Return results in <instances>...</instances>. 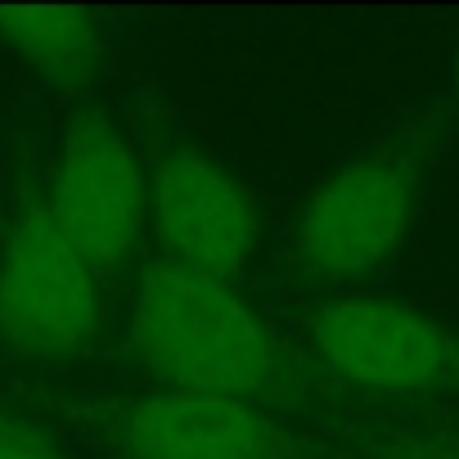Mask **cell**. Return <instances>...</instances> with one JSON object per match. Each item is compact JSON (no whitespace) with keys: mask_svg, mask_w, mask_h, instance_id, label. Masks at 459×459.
Listing matches in <instances>:
<instances>
[{"mask_svg":"<svg viewBox=\"0 0 459 459\" xmlns=\"http://www.w3.org/2000/svg\"><path fill=\"white\" fill-rule=\"evenodd\" d=\"M91 262L59 235L46 207L14 221L0 253V333L32 356H64L95 329Z\"/></svg>","mask_w":459,"mask_h":459,"instance_id":"cell-2","label":"cell"},{"mask_svg":"<svg viewBox=\"0 0 459 459\" xmlns=\"http://www.w3.org/2000/svg\"><path fill=\"white\" fill-rule=\"evenodd\" d=\"M320 356L351 383L378 392H428L455 369V342L428 316L378 302L333 298L311 320Z\"/></svg>","mask_w":459,"mask_h":459,"instance_id":"cell-5","label":"cell"},{"mask_svg":"<svg viewBox=\"0 0 459 459\" xmlns=\"http://www.w3.org/2000/svg\"><path fill=\"white\" fill-rule=\"evenodd\" d=\"M414 212V171L405 158L369 153L333 171L302 207L298 257L325 280L374 271L405 235Z\"/></svg>","mask_w":459,"mask_h":459,"instance_id":"cell-3","label":"cell"},{"mask_svg":"<svg viewBox=\"0 0 459 459\" xmlns=\"http://www.w3.org/2000/svg\"><path fill=\"white\" fill-rule=\"evenodd\" d=\"M46 216L91 266H108L135 244L144 221V176L113 126L82 122L64 140Z\"/></svg>","mask_w":459,"mask_h":459,"instance_id":"cell-4","label":"cell"},{"mask_svg":"<svg viewBox=\"0 0 459 459\" xmlns=\"http://www.w3.org/2000/svg\"><path fill=\"white\" fill-rule=\"evenodd\" d=\"M0 37L64 91L91 86L104 64V41L82 10H0Z\"/></svg>","mask_w":459,"mask_h":459,"instance_id":"cell-8","label":"cell"},{"mask_svg":"<svg viewBox=\"0 0 459 459\" xmlns=\"http://www.w3.org/2000/svg\"><path fill=\"white\" fill-rule=\"evenodd\" d=\"M131 459H275V428L253 401L162 392L131 405L117 423Z\"/></svg>","mask_w":459,"mask_h":459,"instance_id":"cell-7","label":"cell"},{"mask_svg":"<svg viewBox=\"0 0 459 459\" xmlns=\"http://www.w3.org/2000/svg\"><path fill=\"white\" fill-rule=\"evenodd\" d=\"M0 459H64L55 446H46L37 432L0 419Z\"/></svg>","mask_w":459,"mask_h":459,"instance_id":"cell-9","label":"cell"},{"mask_svg":"<svg viewBox=\"0 0 459 459\" xmlns=\"http://www.w3.org/2000/svg\"><path fill=\"white\" fill-rule=\"evenodd\" d=\"M455 86H459V55H455Z\"/></svg>","mask_w":459,"mask_h":459,"instance_id":"cell-10","label":"cell"},{"mask_svg":"<svg viewBox=\"0 0 459 459\" xmlns=\"http://www.w3.org/2000/svg\"><path fill=\"white\" fill-rule=\"evenodd\" d=\"M149 212L171 262L216 280L235 271L257 244V221L244 189L189 144L171 149L158 162L149 185Z\"/></svg>","mask_w":459,"mask_h":459,"instance_id":"cell-6","label":"cell"},{"mask_svg":"<svg viewBox=\"0 0 459 459\" xmlns=\"http://www.w3.org/2000/svg\"><path fill=\"white\" fill-rule=\"evenodd\" d=\"M126 347L144 369L171 378L176 392L244 401L275 383V347L262 320L216 275L171 257L140 275Z\"/></svg>","mask_w":459,"mask_h":459,"instance_id":"cell-1","label":"cell"}]
</instances>
